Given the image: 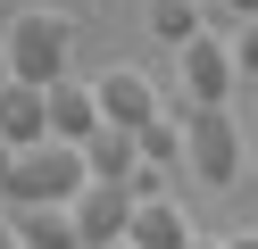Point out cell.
<instances>
[{"mask_svg":"<svg viewBox=\"0 0 258 249\" xmlns=\"http://www.w3.org/2000/svg\"><path fill=\"white\" fill-rule=\"evenodd\" d=\"M84 183H92V166L75 141H34V149H17V166L0 183V208H75Z\"/></svg>","mask_w":258,"mask_h":249,"instance_id":"1","label":"cell"},{"mask_svg":"<svg viewBox=\"0 0 258 249\" xmlns=\"http://www.w3.org/2000/svg\"><path fill=\"white\" fill-rule=\"evenodd\" d=\"M67 50H75V17H58V9H17L9 33H0L9 83H34V92H50L67 75Z\"/></svg>","mask_w":258,"mask_h":249,"instance_id":"2","label":"cell"},{"mask_svg":"<svg viewBox=\"0 0 258 249\" xmlns=\"http://www.w3.org/2000/svg\"><path fill=\"white\" fill-rule=\"evenodd\" d=\"M183 166L208 183V191H233V183H241L250 141H241L233 108H191V116H183Z\"/></svg>","mask_w":258,"mask_h":249,"instance_id":"3","label":"cell"},{"mask_svg":"<svg viewBox=\"0 0 258 249\" xmlns=\"http://www.w3.org/2000/svg\"><path fill=\"white\" fill-rule=\"evenodd\" d=\"M233 83H241L233 42H225V33H200V42L183 50V100H191V108H225V100H233Z\"/></svg>","mask_w":258,"mask_h":249,"instance_id":"4","label":"cell"},{"mask_svg":"<svg viewBox=\"0 0 258 249\" xmlns=\"http://www.w3.org/2000/svg\"><path fill=\"white\" fill-rule=\"evenodd\" d=\"M67 216H75V232H84V249L125 241V224H134V183H84Z\"/></svg>","mask_w":258,"mask_h":249,"instance_id":"5","label":"cell"},{"mask_svg":"<svg viewBox=\"0 0 258 249\" xmlns=\"http://www.w3.org/2000/svg\"><path fill=\"white\" fill-rule=\"evenodd\" d=\"M92 100H100V125H125V133H142L158 116V92H150L142 66H100L92 75Z\"/></svg>","mask_w":258,"mask_h":249,"instance_id":"6","label":"cell"},{"mask_svg":"<svg viewBox=\"0 0 258 249\" xmlns=\"http://www.w3.org/2000/svg\"><path fill=\"white\" fill-rule=\"evenodd\" d=\"M125 241H134V249H191V241H200V224H191L183 199H134Z\"/></svg>","mask_w":258,"mask_h":249,"instance_id":"7","label":"cell"},{"mask_svg":"<svg viewBox=\"0 0 258 249\" xmlns=\"http://www.w3.org/2000/svg\"><path fill=\"white\" fill-rule=\"evenodd\" d=\"M0 141H9V149L50 141V92H34V83H9V92H0Z\"/></svg>","mask_w":258,"mask_h":249,"instance_id":"8","label":"cell"},{"mask_svg":"<svg viewBox=\"0 0 258 249\" xmlns=\"http://www.w3.org/2000/svg\"><path fill=\"white\" fill-rule=\"evenodd\" d=\"M92 133H100V100H92V83H50V141H75L84 149Z\"/></svg>","mask_w":258,"mask_h":249,"instance_id":"9","label":"cell"},{"mask_svg":"<svg viewBox=\"0 0 258 249\" xmlns=\"http://www.w3.org/2000/svg\"><path fill=\"white\" fill-rule=\"evenodd\" d=\"M84 166H92V183H134V166H142V141L125 125H100L84 141Z\"/></svg>","mask_w":258,"mask_h":249,"instance_id":"10","label":"cell"},{"mask_svg":"<svg viewBox=\"0 0 258 249\" xmlns=\"http://www.w3.org/2000/svg\"><path fill=\"white\" fill-rule=\"evenodd\" d=\"M9 232H17V249H84L67 208H9Z\"/></svg>","mask_w":258,"mask_h":249,"instance_id":"11","label":"cell"},{"mask_svg":"<svg viewBox=\"0 0 258 249\" xmlns=\"http://www.w3.org/2000/svg\"><path fill=\"white\" fill-rule=\"evenodd\" d=\"M183 116H191V100H167V108L134 133V141H142V166H183Z\"/></svg>","mask_w":258,"mask_h":249,"instance_id":"12","label":"cell"},{"mask_svg":"<svg viewBox=\"0 0 258 249\" xmlns=\"http://www.w3.org/2000/svg\"><path fill=\"white\" fill-rule=\"evenodd\" d=\"M142 25H150L167 50H191V42L208 33V25H200V0H142Z\"/></svg>","mask_w":258,"mask_h":249,"instance_id":"13","label":"cell"},{"mask_svg":"<svg viewBox=\"0 0 258 249\" xmlns=\"http://www.w3.org/2000/svg\"><path fill=\"white\" fill-rule=\"evenodd\" d=\"M233 66H241V75H258V17H241V33H233Z\"/></svg>","mask_w":258,"mask_h":249,"instance_id":"14","label":"cell"},{"mask_svg":"<svg viewBox=\"0 0 258 249\" xmlns=\"http://www.w3.org/2000/svg\"><path fill=\"white\" fill-rule=\"evenodd\" d=\"M225 249H258V224H241V232H225Z\"/></svg>","mask_w":258,"mask_h":249,"instance_id":"15","label":"cell"},{"mask_svg":"<svg viewBox=\"0 0 258 249\" xmlns=\"http://www.w3.org/2000/svg\"><path fill=\"white\" fill-rule=\"evenodd\" d=\"M9 166H17V149H9V141H0V183H9Z\"/></svg>","mask_w":258,"mask_h":249,"instance_id":"16","label":"cell"},{"mask_svg":"<svg viewBox=\"0 0 258 249\" xmlns=\"http://www.w3.org/2000/svg\"><path fill=\"white\" fill-rule=\"evenodd\" d=\"M0 249H17V232H9V208H0Z\"/></svg>","mask_w":258,"mask_h":249,"instance_id":"17","label":"cell"},{"mask_svg":"<svg viewBox=\"0 0 258 249\" xmlns=\"http://www.w3.org/2000/svg\"><path fill=\"white\" fill-rule=\"evenodd\" d=\"M225 9H233V17H258V0H225Z\"/></svg>","mask_w":258,"mask_h":249,"instance_id":"18","label":"cell"},{"mask_svg":"<svg viewBox=\"0 0 258 249\" xmlns=\"http://www.w3.org/2000/svg\"><path fill=\"white\" fill-rule=\"evenodd\" d=\"M191 249H225V232H200V241H191Z\"/></svg>","mask_w":258,"mask_h":249,"instance_id":"19","label":"cell"},{"mask_svg":"<svg viewBox=\"0 0 258 249\" xmlns=\"http://www.w3.org/2000/svg\"><path fill=\"white\" fill-rule=\"evenodd\" d=\"M0 92H9V58H0Z\"/></svg>","mask_w":258,"mask_h":249,"instance_id":"20","label":"cell"},{"mask_svg":"<svg viewBox=\"0 0 258 249\" xmlns=\"http://www.w3.org/2000/svg\"><path fill=\"white\" fill-rule=\"evenodd\" d=\"M108 249H134V241H108Z\"/></svg>","mask_w":258,"mask_h":249,"instance_id":"21","label":"cell"}]
</instances>
